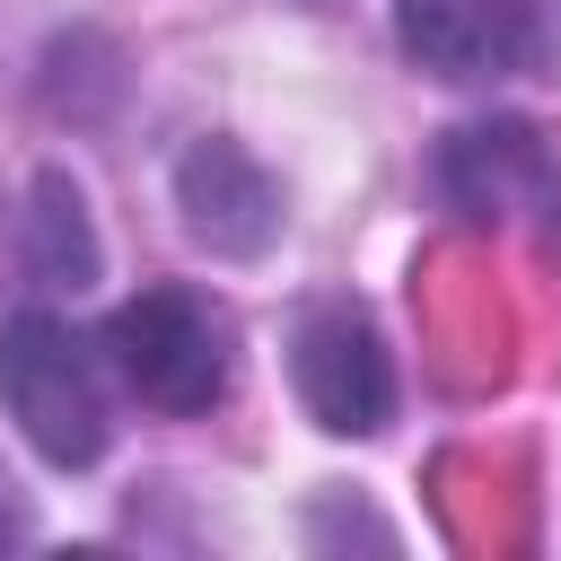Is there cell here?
<instances>
[{
    "label": "cell",
    "instance_id": "8992f818",
    "mask_svg": "<svg viewBox=\"0 0 561 561\" xmlns=\"http://www.w3.org/2000/svg\"><path fill=\"white\" fill-rule=\"evenodd\" d=\"M438 175H447V193L465 202V210H508L517 193H552V167H543V149H535V131L526 123H473V131H456L447 140V158H438Z\"/></svg>",
    "mask_w": 561,
    "mask_h": 561
},
{
    "label": "cell",
    "instance_id": "277c9868",
    "mask_svg": "<svg viewBox=\"0 0 561 561\" xmlns=\"http://www.w3.org/2000/svg\"><path fill=\"white\" fill-rule=\"evenodd\" d=\"M175 210L184 228L228 254V263H254L272 237H280V184L237 149V140H193L175 158Z\"/></svg>",
    "mask_w": 561,
    "mask_h": 561
},
{
    "label": "cell",
    "instance_id": "5b68a950",
    "mask_svg": "<svg viewBox=\"0 0 561 561\" xmlns=\"http://www.w3.org/2000/svg\"><path fill=\"white\" fill-rule=\"evenodd\" d=\"M394 35L438 79H508L535 53V0H394Z\"/></svg>",
    "mask_w": 561,
    "mask_h": 561
},
{
    "label": "cell",
    "instance_id": "7a4b0ae2",
    "mask_svg": "<svg viewBox=\"0 0 561 561\" xmlns=\"http://www.w3.org/2000/svg\"><path fill=\"white\" fill-rule=\"evenodd\" d=\"M105 359L114 377L149 403V412H210L228 394V324L193 298V289H140L114 307L105 324Z\"/></svg>",
    "mask_w": 561,
    "mask_h": 561
},
{
    "label": "cell",
    "instance_id": "6da1fadb",
    "mask_svg": "<svg viewBox=\"0 0 561 561\" xmlns=\"http://www.w3.org/2000/svg\"><path fill=\"white\" fill-rule=\"evenodd\" d=\"M0 403H9L18 438H26L44 465H61V473L96 465L105 438H114L96 351H88L61 316H44V307H26V316L0 324Z\"/></svg>",
    "mask_w": 561,
    "mask_h": 561
},
{
    "label": "cell",
    "instance_id": "ba28073f",
    "mask_svg": "<svg viewBox=\"0 0 561 561\" xmlns=\"http://www.w3.org/2000/svg\"><path fill=\"white\" fill-rule=\"evenodd\" d=\"M0 543H26V508L9 500V482H0Z\"/></svg>",
    "mask_w": 561,
    "mask_h": 561
},
{
    "label": "cell",
    "instance_id": "3957f363",
    "mask_svg": "<svg viewBox=\"0 0 561 561\" xmlns=\"http://www.w3.org/2000/svg\"><path fill=\"white\" fill-rule=\"evenodd\" d=\"M289 377H298V403L316 412V430H333V438H377L394 412V359H386L368 307H351V298H324L298 316Z\"/></svg>",
    "mask_w": 561,
    "mask_h": 561
},
{
    "label": "cell",
    "instance_id": "52a82bcc",
    "mask_svg": "<svg viewBox=\"0 0 561 561\" xmlns=\"http://www.w3.org/2000/svg\"><path fill=\"white\" fill-rule=\"evenodd\" d=\"M96 272V237L79 219V184L70 175H44L35 184V280H88Z\"/></svg>",
    "mask_w": 561,
    "mask_h": 561
}]
</instances>
